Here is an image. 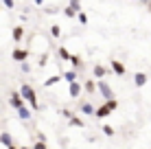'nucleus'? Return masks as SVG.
Returning a JSON list of instances; mask_svg holds the SVG:
<instances>
[{
	"label": "nucleus",
	"instance_id": "f257e3e1",
	"mask_svg": "<svg viewBox=\"0 0 151 149\" xmlns=\"http://www.w3.org/2000/svg\"><path fill=\"white\" fill-rule=\"evenodd\" d=\"M22 94H24V96H27V99L31 101V105H33V107H37V101H35V94H33V90H31L29 86H24V88H22Z\"/></svg>",
	"mask_w": 151,
	"mask_h": 149
},
{
	"label": "nucleus",
	"instance_id": "f03ea898",
	"mask_svg": "<svg viewBox=\"0 0 151 149\" xmlns=\"http://www.w3.org/2000/svg\"><path fill=\"white\" fill-rule=\"evenodd\" d=\"M114 107H116V103H114V101H110V103H107V105L99 107V110H96V114H99V116H105L107 112H112V110H114Z\"/></svg>",
	"mask_w": 151,
	"mask_h": 149
},
{
	"label": "nucleus",
	"instance_id": "7ed1b4c3",
	"mask_svg": "<svg viewBox=\"0 0 151 149\" xmlns=\"http://www.w3.org/2000/svg\"><path fill=\"white\" fill-rule=\"evenodd\" d=\"M112 68H114V70H116V73H118V75H123V73H125V68H123V64H118V61H114V64H112Z\"/></svg>",
	"mask_w": 151,
	"mask_h": 149
},
{
	"label": "nucleus",
	"instance_id": "20e7f679",
	"mask_svg": "<svg viewBox=\"0 0 151 149\" xmlns=\"http://www.w3.org/2000/svg\"><path fill=\"white\" fill-rule=\"evenodd\" d=\"M79 90H81V88H79V83H70V94H72V96L79 94Z\"/></svg>",
	"mask_w": 151,
	"mask_h": 149
},
{
	"label": "nucleus",
	"instance_id": "39448f33",
	"mask_svg": "<svg viewBox=\"0 0 151 149\" xmlns=\"http://www.w3.org/2000/svg\"><path fill=\"white\" fill-rule=\"evenodd\" d=\"M145 81H147V77H145L142 73H140V75H136V83H138V86H142Z\"/></svg>",
	"mask_w": 151,
	"mask_h": 149
},
{
	"label": "nucleus",
	"instance_id": "423d86ee",
	"mask_svg": "<svg viewBox=\"0 0 151 149\" xmlns=\"http://www.w3.org/2000/svg\"><path fill=\"white\" fill-rule=\"evenodd\" d=\"M99 86H101V92H103L105 96H110V94H112V92H110V88H107V83H99Z\"/></svg>",
	"mask_w": 151,
	"mask_h": 149
},
{
	"label": "nucleus",
	"instance_id": "0eeeda50",
	"mask_svg": "<svg viewBox=\"0 0 151 149\" xmlns=\"http://www.w3.org/2000/svg\"><path fill=\"white\" fill-rule=\"evenodd\" d=\"M13 107H18V110L22 107V101H20V96H18V94H13Z\"/></svg>",
	"mask_w": 151,
	"mask_h": 149
},
{
	"label": "nucleus",
	"instance_id": "6e6552de",
	"mask_svg": "<svg viewBox=\"0 0 151 149\" xmlns=\"http://www.w3.org/2000/svg\"><path fill=\"white\" fill-rule=\"evenodd\" d=\"M13 57H15V59H24V57H27V53H24V50H15Z\"/></svg>",
	"mask_w": 151,
	"mask_h": 149
},
{
	"label": "nucleus",
	"instance_id": "1a4fd4ad",
	"mask_svg": "<svg viewBox=\"0 0 151 149\" xmlns=\"http://www.w3.org/2000/svg\"><path fill=\"white\" fill-rule=\"evenodd\" d=\"M0 140H2L7 147H11V138H9V136H0Z\"/></svg>",
	"mask_w": 151,
	"mask_h": 149
},
{
	"label": "nucleus",
	"instance_id": "9d476101",
	"mask_svg": "<svg viewBox=\"0 0 151 149\" xmlns=\"http://www.w3.org/2000/svg\"><path fill=\"white\" fill-rule=\"evenodd\" d=\"M13 37H15V40L22 37V29H15V31H13Z\"/></svg>",
	"mask_w": 151,
	"mask_h": 149
},
{
	"label": "nucleus",
	"instance_id": "9b49d317",
	"mask_svg": "<svg viewBox=\"0 0 151 149\" xmlns=\"http://www.w3.org/2000/svg\"><path fill=\"white\" fill-rule=\"evenodd\" d=\"M20 116H22V119H29V110H24V107H20Z\"/></svg>",
	"mask_w": 151,
	"mask_h": 149
},
{
	"label": "nucleus",
	"instance_id": "f8f14e48",
	"mask_svg": "<svg viewBox=\"0 0 151 149\" xmlns=\"http://www.w3.org/2000/svg\"><path fill=\"white\" fill-rule=\"evenodd\" d=\"M59 55H61V57H64V59H72V57H70V55H68V50H64V48H61V50H59Z\"/></svg>",
	"mask_w": 151,
	"mask_h": 149
},
{
	"label": "nucleus",
	"instance_id": "ddd939ff",
	"mask_svg": "<svg viewBox=\"0 0 151 149\" xmlns=\"http://www.w3.org/2000/svg\"><path fill=\"white\" fill-rule=\"evenodd\" d=\"M55 81H59V77H50V79H48V81H46V83H44V86H53V83H55Z\"/></svg>",
	"mask_w": 151,
	"mask_h": 149
},
{
	"label": "nucleus",
	"instance_id": "4468645a",
	"mask_svg": "<svg viewBox=\"0 0 151 149\" xmlns=\"http://www.w3.org/2000/svg\"><path fill=\"white\" fill-rule=\"evenodd\" d=\"M94 73H96V77H103L105 75V68H94Z\"/></svg>",
	"mask_w": 151,
	"mask_h": 149
},
{
	"label": "nucleus",
	"instance_id": "2eb2a0df",
	"mask_svg": "<svg viewBox=\"0 0 151 149\" xmlns=\"http://www.w3.org/2000/svg\"><path fill=\"white\" fill-rule=\"evenodd\" d=\"M103 132H105L107 136H112V134H114V130H112V127H103Z\"/></svg>",
	"mask_w": 151,
	"mask_h": 149
},
{
	"label": "nucleus",
	"instance_id": "dca6fc26",
	"mask_svg": "<svg viewBox=\"0 0 151 149\" xmlns=\"http://www.w3.org/2000/svg\"><path fill=\"white\" fill-rule=\"evenodd\" d=\"M35 149H46V145H44V143H37V145H35Z\"/></svg>",
	"mask_w": 151,
	"mask_h": 149
},
{
	"label": "nucleus",
	"instance_id": "f3484780",
	"mask_svg": "<svg viewBox=\"0 0 151 149\" xmlns=\"http://www.w3.org/2000/svg\"><path fill=\"white\" fill-rule=\"evenodd\" d=\"M9 149H13V147H9Z\"/></svg>",
	"mask_w": 151,
	"mask_h": 149
}]
</instances>
